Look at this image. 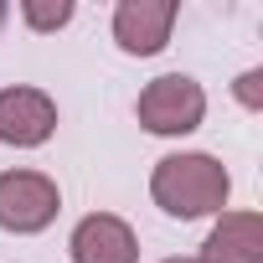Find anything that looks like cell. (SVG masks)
Instances as JSON below:
<instances>
[{
  "label": "cell",
  "instance_id": "8fae6325",
  "mask_svg": "<svg viewBox=\"0 0 263 263\" xmlns=\"http://www.w3.org/2000/svg\"><path fill=\"white\" fill-rule=\"evenodd\" d=\"M0 16H6V11H0Z\"/></svg>",
  "mask_w": 263,
  "mask_h": 263
},
{
  "label": "cell",
  "instance_id": "277c9868",
  "mask_svg": "<svg viewBox=\"0 0 263 263\" xmlns=\"http://www.w3.org/2000/svg\"><path fill=\"white\" fill-rule=\"evenodd\" d=\"M57 129V103L42 88H0V145L36 150Z\"/></svg>",
  "mask_w": 263,
  "mask_h": 263
},
{
  "label": "cell",
  "instance_id": "5b68a950",
  "mask_svg": "<svg viewBox=\"0 0 263 263\" xmlns=\"http://www.w3.org/2000/svg\"><path fill=\"white\" fill-rule=\"evenodd\" d=\"M176 16H181L176 0H124V6L114 11V42L129 57H155L171 42Z\"/></svg>",
  "mask_w": 263,
  "mask_h": 263
},
{
  "label": "cell",
  "instance_id": "30bf717a",
  "mask_svg": "<svg viewBox=\"0 0 263 263\" xmlns=\"http://www.w3.org/2000/svg\"><path fill=\"white\" fill-rule=\"evenodd\" d=\"M165 263H201V258H165Z\"/></svg>",
  "mask_w": 263,
  "mask_h": 263
},
{
  "label": "cell",
  "instance_id": "7a4b0ae2",
  "mask_svg": "<svg viewBox=\"0 0 263 263\" xmlns=\"http://www.w3.org/2000/svg\"><path fill=\"white\" fill-rule=\"evenodd\" d=\"M135 114H140V124L150 129V135H191V129L201 124V114H206V93H201L196 78L165 72V78H155L140 93Z\"/></svg>",
  "mask_w": 263,
  "mask_h": 263
},
{
  "label": "cell",
  "instance_id": "3957f363",
  "mask_svg": "<svg viewBox=\"0 0 263 263\" xmlns=\"http://www.w3.org/2000/svg\"><path fill=\"white\" fill-rule=\"evenodd\" d=\"M62 212V191L42 171H6L0 176V227L6 232H42Z\"/></svg>",
  "mask_w": 263,
  "mask_h": 263
},
{
  "label": "cell",
  "instance_id": "9c48e42d",
  "mask_svg": "<svg viewBox=\"0 0 263 263\" xmlns=\"http://www.w3.org/2000/svg\"><path fill=\"white\" fill-rule=\"evenodd\" d=\"M258 83H263V72H242V78H237V98H242L248 108H263V88H258Z\"/></svg>",
  "mask_w": 263,
  "mask_h": 263
},
{
  "label": "cell",
  "instance_id": "52a82bcc",
  "mask_svg": "<svg viewBox=\"0 0 263 263\" xmlns=\"http://www.w3.org/2000/svg\"><path fill=\"white\" fill-rule=\"evenodd\" d=\"M201 263H263V217L258 212H222L201 242Z\"/></svg>",
  "mask_w": 263,
  "mask_h": 263
},
{
  "label": "cell",
  "instance_id": "8992f818",
  "mask_svg": "<svg viewBox=\"0 0 263 263\" xmlns=\"http://www.w3.org/2000/svg\"><path fill=\"white\" fill-rule=\"evenodd\" d=\"M72 263H140V242L129 232L124 217L114 212H93L72 227Z\"/></svg>",
  "mask_w": 263,
  "mask_h": 263
},
{
  "label": "cell",
  "instance_id": "6da1fadb",
  "mask_svg": "<svg viewBox=\"0 0 263 263\" xmlns=\"http://www.w3.org/2000/svg\"><path fill=\"white\" fill-rule=\"evenodd\" d=\"M227 191H232V176L212 160V155H165L150 176V196L165 217H212L227 206Z\"/></svg>",
  "mask_w": 263,
  "mask_h": 263
},
{
  "label": "cell",
  "instance_id": "ba28073f",
  "mask_svg": "<svg viewBox=\"0 0 263 263\" xmlns=\"http://www.w3.org/2000/svg\"><path fill=\"white\" fill-rule=\"evenodd\" d=\"M21 16H26V26H36V31H57V26H67L72 21V0H26L21 6Z\"/></svg>",
  "mask_w": 263,
  "mask_h": 263
}]
</instances>
